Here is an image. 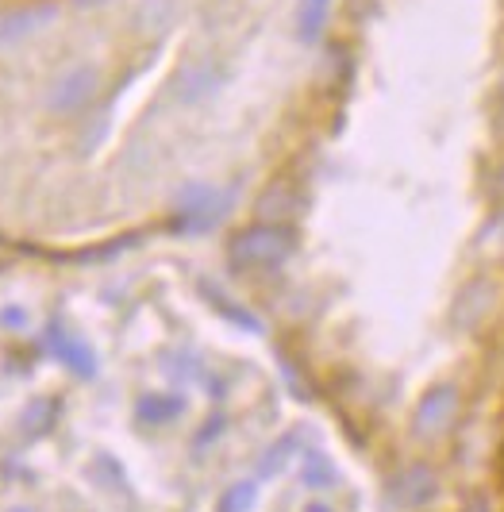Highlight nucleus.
Instances as JSON below:
<instances>
[{"instance_id":"16","label":"nucleus","mask_w":504,"mask_h":512,"mask_svg":"<svg viewBox=\"0 0 504 512\" xmlns=\"http://www.w3.org/2000/svg\"><path fill=\"white\" fill-rule=\"evenodd\" d=\"M208 301H212V305L220 308V312H224L227 320H235L239 328H247V332H262V324L254 320V316H251V312H247V308L227 305V301H224V293H220V289H208Z\"/></svg>"},{"instance_id":"19","label":"nucleus","mask_w":504,"mask_h":512,"mask_svg":"<svg viewBox=\"0 0 504 512\" xmlns=\"http://www.w3.org/2000/svg\"><path fill=\"white\" fill-rule=\"evenodd\" d=\"M466 512H489V505H485V501H470V505H466Z\"/></svg>"},{"instance_id":"11","label":"nucleus","mask_w":504,"mask_h":512,"mask_svg":"<svg viewBox=\"0 0 504 512\" xmlns=\"http://www.w3.org/2000/svg\"><path fill=\"white\" fill-rule=\"evenodd\" d=\"M297 447H301V436H281L274 447H266V455L258 459V482H266V478H278L281 470L289 466V459L297 455Z\"/></svg>"},{"instance_id":"20","label":"nucleus","mask_w":504,"mask_h":512,"mask_svg":"<svg viewBox=\"0 0 504 512\" xmlns=\"http://www.w3.org/2000/svg\"><path fill=\"white\" fill-rule=\"evenodd\" d=\"M304 512H331V509H328V505H308Z\"/></svg>"},{"instance_id":"7","label":"nucleus","mask_w":504,"mask_h":512,"mask_svg":"<svg viewBox=\"0 0 504 512\" xmlns=\"http://www.w3.org/2000/svg\"><path fill=\"white\" fill-rule=\"evenodd\" d=\"M220 70L212 66V62H201V66H189V70H181L177 77V97L185 104H197L204 101L208 93H216L220 89Z\"/></svg>"},{"instance_id":"5","label":"nucleus","mask_w":504,"mask_h":512,"mask_svg":"<svg viewBox=\"0 0 504 512\" xmlns=\"http://www.w3.org/2000/svg\"><path fill=\"white\" fill-rule=\"evenodd\" d=\"M47 347H51L54 359H62V366L77 378H93L97 374V355L74 332H66L62 324H47Z\"/></svg>"},{"instance_id":"3","label":"nucleus","mask_w":504,"mask_h":512,"mask_svg":"<svg viewBox=\"0 0 504 512\" xmlns=\"http://www.w3.org/2000/svg\"><path fill=\"white\" fill-rule=\"evenodd\" d=\"M227 212V197L220 189H208V185H193L181 205H177V228L181 231H204L212 224H220V216Z\"/></svg>"},{"instance_id":"14","label":"nucleus","mask_w":504,"mask_h":512,"mask_svg":"<svg viewBox=\"0 0 504 512\" xmlns=\"http://www.w3.org/2000/svg\"><path fill=\"white\" fill-rule=\"evenodd\" d=\"M258 501V482H235L220 497V512H251Z\"/></svg>"},{"instance_id":"2","label":"nucleus","mask_w":504,"mask_h":512,"mask_svg":"<svg viewBox=\"0 0 504 512\" xmlns=\"http://www.w3.org/2000/svg\"><path fill=\"white\" fill-rule=\"evenodd\" d=\"M97 97V70L93 66H77L54 81L47 89V108L54 116H74L81 108H89Z\"/></svg>"},{"instance_id":"15","label":"nucleus","mask_w":504,"mask_h":512,"mask_svg":"<svg viewBox=\"0 0 504 512\" xmlns=\"http://www.w3.org/2000/svg\"><path fill=\"white\" fill-rule=\"evenodd\" d=\"M481 255L497 258V262H504V212H497L489 224H485V231H481L478 239Z\"/></svg>"},{"instance_id":"12","label":"nucleus","mask_w":504,"mask_h":512,"mask_svg":"<svg viewBox=\"0 0 504 512\" xmlns=\"http://www.w3.org/2000/svg\"><path fill=\"white\" fill-rule=\"evenodd\" d=\"M301 482L308 489H331L339 482V474H335V466H331L320 451H304V466H301Z\"/></svg>"},{"instance_id":"10","label":"nucleus","mask_w":504,"mask_h":512,"mask_svg":"<svg viewBox=\"0 0 504 512\" xmlns=\"http://www.w3.org/2000/svg\"><path fill=\"white\" fill-rule=\"evenodd\" d=\"M181 412H185V397H170V393H147L135 405V416L143 424H170Z\"/></svg>"},{"instance_id":"17","label":"nucleus","mask_w":504,"mask_h":512,"mask_svg":"<svg viewBox=\"0 0 504 512\" xmlns=\"http://www.w3.org/2000/svg\"><path fill=\"white\" fill-rule=\"evenodd\" d=\"M489 193H493V201L501 205V212H504V162L497 166V174H493V185H489Z\"/></svg>"},{"instance_id":"22","label":"nucleus","mask_w":504,"mask_h":512,"mask_svg":"<svg viewBox=\"0 0 504 512\" xmlns=\"http://www.w3.org/2000/svg\"><path fill=\"white\" fill-rule=\"evenodd\" d=\"M16 512H27V509H16Z\"/></svg>"},{"instance_id":"1","label":"nucleus","mask_w":504,"mask_h":512,"mask_svg":"<svg viewBox=\"0 0 504 512\" xmlns=\"http://www.w3.org/2000/svg\"><path fill=\"white\" fill-rule=\"evenodd\" d=\"M297 251V235L285 224H254L227 243V258L243 270H270Z\"/></svg>"},{"instance_id":"6","label":"nucleus","mask_w":504,"mask_h":512,"mask_svg":"<svg viewBox=\"0 0 504 512\" xmlns=\"http://www.w3.org/2000/svg\"><path fill=\"white\" fill-rule=\"evenodd\" d=\"M301 205V197H297V189L289 185V181H274L262 197H258V216H262V224H285L293 212Z\"/></svg>"},{"instance_id":"9","label":"nucleus","mask_w":504,"mask_h":512,"mask_svg":"<svg viewBox=\"0 0 504 512\" xmlns=\"http://www.w3.org/2000/svg\"><path fill=\"white\" fill-rule=\"evenodd\" d=\"M489 305H493V285L478 278V282H470L462 289V297H458V305H454V320H458L462 328H474L481 316L489 312Z\"/></svg>"},{"instance_id":"18","label":"nucleus","mask_w":504,"mask_h":512,"mask_svg":"<svg viewBox=\"0 0 504 512\" xmlns=\"http://www.w3.org/2000/svg\"><path fill=\"white\" fill-rule=\"evenodd\" d=\"M0 320H4V324H24L27 316H24V312H20V308H16V312H12V308H8V312H4V316H0Z\"/></svg>"},{"instance_id":"8","label":"nucleus","mask_w":504,"mask_h":512,"mask_svg":"<svg viewBox=\"0 0 504 512\" xmlns=\"http://www.w3.org/2000/svg\"><path fill=\"white\" fill-rule=\"evenodd\" d=\"M393 497L401 505H428L435 497V474L428 466H408L401 478L393 482Z\"/></svg>"},{"instance_id":"4","label":"nucleus","mask_w":504,"mask_h":512,"mask_svg":"<svg viewBox=\"0 0 504 512\" xmlns=\"http://www.w3.org/2000/svg\"><path fill=\"white\" fill-rule=\"evenodd\" d=\"M458 416V389L454 385H435L428 397L416 405V436H439L451 428Z\"/></svg>"},{"instance_id":"13","label":"nucleus","mask_w":504,"mask_h":512,"mask_svg":"<svg viewBox=\"0 0 504 512\" xmlns=\"http://www.w3.org/2000/svg\"><path fill=\"white\" fill-rule=\"evenodd\" d=\"M328 4L331 0H304L301 4V39L304 43H316L320 31L328 24Z\"/></svg>"},{"instance_id":"21","label":"nucleus","mask_w":504,"mask_h":512,"mask_svg":"<svg viewBox=\"0 0 504 512\" xmlns=\"http://www.w3.org/2000/svg\"><path fill=\"white\" fill-rule=\"evenodd\" d=\"M501 97H504V85H501Z\"/></svg>"}]
</instances>
